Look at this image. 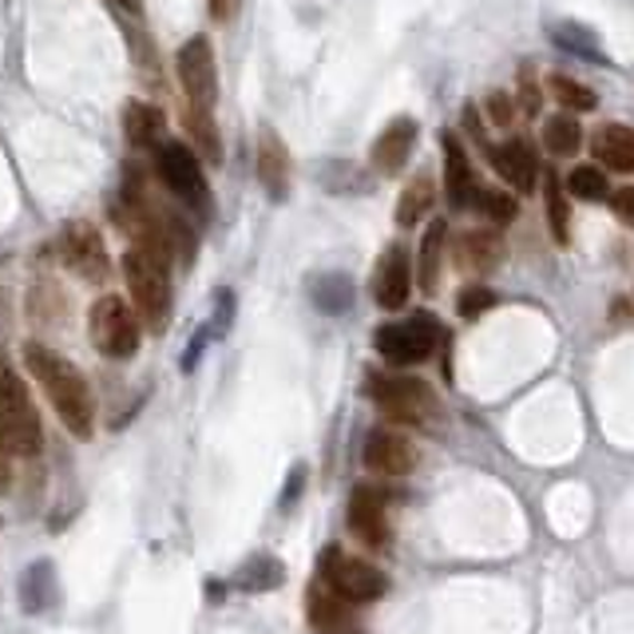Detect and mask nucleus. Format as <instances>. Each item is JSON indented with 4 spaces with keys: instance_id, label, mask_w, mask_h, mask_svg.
Masks as SVG:
<instances>
[{
    "instance_id": "nucleus-1",
    "label": "nucleus",
    "mask_w": 634,
    "mask_h": 634,
    "mask_svg": "<svg viewBox=\"0 0 634 634\" xmlns=\"http://www.w3.org/2000/svg\"><path fill=\"white\" fill-rule=\"evenodd\" d=\"M24 365L28 373L40 380V389L52 400L56 417L63 420V428L76 436V440H88L91 428H96V400H91V385L80 369L56 349L28 341L24 345Z\"/></svg>"
},
{
    "instance_id": "nucleus-2",
    "label": "nucleus",
    "mask_w": 634,
    "mask_h": 634,
    "mask_svg": "<svg viewBox=\"0 0 634 634\" xmlns=\"http://www.w3.org/2000/svg\"><path fill=\"white\" fill-rule=\"evenodd\" d=\"M44 444L40 413L28 397L24 380L0 357V453L4 456H37Z\"/></svg>"
},
{
    "instance_id": "nucleus-3",
    "label": "nucleus",
    "mask_w": 634,
    "mask_h": 634,
    "mask_svg": "<svg viewBox=\"0 0 634 634\" xmlns=\"http://www.w3.org/2000/svg\"><path fill=\"white\" fill-rule=\"evenodd\" d=\"M123 278L131 301H136L139 326H147L151 334H164L167 321H171V266L131 246L123 254Z\"/></svg>"
},
{
    "instance_id": "nucleus-4",
    "label": "nucleus",
    "mask_w": 634,
    "mask_h": 634,
    "mask_svg": "<svg viewBox=\"0 0 634 634\" xmlns=\"http://www.w3.org/2000/svg\"><path fill=\"white\" fill-rule=\"evenodd\" d=\"M155 171L164 179V187L171 190L175 199L190 210L195 218L207 222L210 218V187L207 175H202V159L190 151L182 139H164L155 147Z\"/></svg>"
},
{
    "instance_id": "nucleus-5",
    "label": "nucleus",
    "mask_w": 634,
    "mask_h": 634,
    "mask_svg": "<svg viewBox=\"0 0 634 634\" xmlns=\"http://www.w3.org/2000/svg\"><path fill=\"white\" fill-rule=\"evenodd\" d=\"M365 393L373 397V405L380 408L385 420H397V425H417L425 428L428 420L440 413L433 389L417 377H389V373H373L365 380Z\"/></svg>"
},
{
    "instance_id": "nucleus-6",
    "label": "nucleus",
    "mask_w": 634,
    "mask_h": 634,
    "mask_svg": "<svg viewBox=\"0 0 634 634\" xmlns=\"http://www.w3.org/2000/svg\"><path fill=\"white\" fill-rule=\"evenodd\" d=\"M317 579L329 595H337L341 603H373V598L385 595V571H377L369 559H354V555H345L337 544H329L321 552V563H317Z\"/></svg>"
},
{
    "instance_id": "nucleus-7",
    "label": "nucleus",
    "mask_w": 634,
    "mask_h": 634,
    "mask_svg": "<svg viewBox=\"0 0 634 634\" xmlns=\"http://www.w3.org/2000/svg\"><path fill=\"white\" fill-rule=\"evenodd\" d=\"M444 341L440 334V321L433 314H413L408 321H389V326H380L373 345H377V354L393 365H420L433 357V349Z\"/></svg>"
},
{
    "instance_id": "nucleus-8",
    "label": "nucleus",
    "mask_w": 634,
    "mask_h": 634,
    "mask_svg": "<svg viewBox=\"0 0 634 634\" xmlns=\"http://www.w3.org/2000/svg\"><path fill=\"white\" fill-rule=\"evenodd\" d=\"M88 334L103 357H111V361H127V357L139 349V317L123 298L103 294V298L91 306Z\"/></svg>"
},
{
    "instance_id": "nucleus-9",
    "label": "nucleus",
    "mask_w": 634,
    "mask_h": 634,
    "mask_svg": "<svg viewBox=\"0 0 634 634\" xmlns=\"http://www.w3.org/2000/svg\"><path fill=\"white\" fill-rule=\"evenodd\" d=\"M175 72H179L182 96H187V111L199 116H215L218 103V68H215V48L207 37H190L175 56Z\"/></svg>"
},
{
    "instance_id": "nucleus-10",
    "label": "nucleus",
    "mask_w": 634,
    "mask_h": 634,
    "mask_svg": "<svg viewBox=\"0 0 634 634\" xmlns=\"http://www.w3.org/2000/svg\"><path fill=\"white\" fill-rule=\"evenodd\" d=\"M60 254L83 281H103L111 274L108 246H103L100 230L91 227V222H68L60 235Z\"/></svg>"
},
{
    "instance_id": "nucleus-11",
    "label": "nucleus",
    "mask_w": 634,
    "mask_h": 634,
    "mask_svg": "<svg viewBox=\"0 0 634 634\" xmlns=\"http://www.w3.org/2000/svg\"><path fill=\"white\" fill-rule=\"evenodd\" d=\"M349 532L369 547L389 544V496L373 484H361L349 496Z\"/></svg>"
},
{
    "instance_id": "nucleus-12",
    "label": "nucleus",
    "mask_w": 634,
    "mask_h": 634,
    "mask_svg": "<svg viewBox=\"0 0 634 634\" xmlns=\"http://www.w3.org/2000/svg\"><path fill=\"white\" fill-rule=\"evenodd\" d=\"M408 290H413V258L400 242H393L380 254L377 274H373V298L380 309H405Z\"/></svg>"
},
{
    "instance_id": "nucleus-13",
    "label": "nucleus",
    "mask_w": 634,
    "mask_h": 634,
    "mask_svg": "<svg viewBox=\"0 0 634 634\" xmlns=\"http://www.w3.org/2000/svg\"><path fill=\"white\" fill-rule=\"evenodd\" d=\"M365 468L377 476H408L417 468V448L393 428H373L365 436Z\"/></svg>"
},
{
    "instance_id": "nucleus-14",
    "label": "nucleus",
    "mask_w": 634,
    "mask_h": 634,
    "mask_svg": "<svg viewBox=\"0 0 634 634\" xmlns=\"http://www.w3.org/2000/svg\"><path fill=\"white\" fill-rule=\"evenodd\" d=\"M417 136H420V123L413 116H397L385 131L377 136V143H373L369 159L373 167H377L380 175H397L405 171L408 155H413V147H417Z\"/></svg>"
},
{
    "instance_id": "nucleus-15",
    "label": "nucleus",
    "mask_w": 634,
    "mask_h": 634,
    "mask_svg": "<svg viewBox=\"0 0 634 634\" xmlns=\"http://www.w3.org/2000/svg\"><path fill=\"white\" fill-rule=\"evenodd\" d=\"M492 159V167H496V175L507 182L512 190H535V179H539V159H535V151L524 143V139H507V143L499 147H484Z\"/></svg>"
},
{
    "instance_id": "nucleus-16",
    "label": "nucleus",
    "mask_w": 634,
    "mask_h": 634,
    "mask_svg": "<svg viewBox=\"0 0 634 634\" xmlns=\"http://www.w3.org/2000/svg\"><path fill=\"white\" fill-rule=\"evenodd\" d=\"M440 147H444V195H448V202H453L456 210L472 207V195H476V175H472L468 151H464V143L453 136V131H444Z\"/></svg>"
},
{
    "instance_id": "nucleus-17",
    "label": "nucleus",
    "mask_w": 634,
    "mask_h": 634,
    "mask_svg": "<svg viewBox=\"0 0 634 634\" xmlns=\"http://www.w3.org/2000/svg\"><path fill=\"white\" fill-rule=\"evenodd\" d=\"M258 179H262L266 195L274 202H281L290 195V151H286V143L274 131L258 136Z\"/></svg>"
},
{
    "instance_id": "nucleus-18",
    "label": "nucleus",
    "mask_w": 634,
    "mask_h": 634,
    "mask_svg": "<svg viewBox=\"0 0 634 634\" xmlns=\"http://www.w3.org/2000/svg\"><path fill=\"white\" fill-rule=\"evenodd\" d=\"M591 155L607 171L634 175V127L626 123H603L591 139Z\"/></svg>"
},
{
    "instance_id": "nucleus-19",
    "label": "nucleus",
    "mask_w": 634,
    "mask_h": 634,
    "mask_svg": "<svg viewBox=\"0 0 634 634\" xmlns=\"http://www.w3.org/2000/svg\"><path fill=\"white\" fill-rule=\"evenodd\" d=\"M499 258H504V242H499L496 230H464V235L456 238V262H460L464 270L488 274L499 266Z\"/></svg>"
},
{
    "instance_id": "nucleus-20",
    "label": "nucleus",
    "mask_w": 634,
    "mask_h": 634,
    "mask_svg": "<svg viewBox=\"0 0 634 634\" xmlns=\"http://www.w3.org/2000/svg\"><path fill=\"white\" fill-rule=\"evenodd\" d=\"M552 44L559 48L563 56H575V60L583 63H611L603 44H598V32L579 24V20H559V24H552Z\"/></svg>"
},
{
    "instance_id": "nucleus-21",
    "label": "nucleus",
    "mask_w": 634,
    "mask_h": 634,
    "mask_svg": "<svg viewBox=\"0 0 634 634\" xmlns=\"http://www.w3.org/2000/svg\"><path fill=\"white\" fill-rule=\"evenodd\" d=\"M123 131H127V143L139 147V151H151V147L164 143V131H167V119L164 111L155 108L147 100L127 103L123 111Z\"/></svg>"
},
{
    "instance_id": "nucleus-22",
    "label": "nucleus",
    "mask_w": 634,
    "mask_h": 634,
    "mask_svg": "<svg viewBox=\"0 0 634 634\" xmlns=\"http://www.w3.org/2000/svg\"><path fill=\"white\" fill-rule=\"evenodd\" d=\"M56 603V567L48 559H37L20 575V607L24 615H44Z\"/></svg>"
},
{
    "instance_id": "nucleus-23",
    "label": "nucleus",
    "mask_w": 634,
    "mask_h": 634,
    "mask_svg": "<svg viewBox=\"0 0 634 634\" xmlns=\"http://www.w3.org/2000/svg\"><path fill=\"white\" fill-rule=\"evenodd\" d=\"M354 298H357V290H354V278H349V274H337V270L317 274L314 286H309V301L329 317L349 314V309H354Z\"/></svg>"
},
{
    "instance_id": "nucleus-24",
    "label": "nucleus",
    "mask_w": 634,
    "mask_h": 634,
    "mask_svg": "<svg viewBox=\"0 0 634 634\" xmlns=\"http://www.w3.org/2000/svg\"><path fill=\"white\" fill-rule=\"evenodd\" d=\"M306 615L317 631H326V634L349 631V626H354V611H349V603H341L337 595H329L326 587H314L306 595Z\"/></svg>"
},
{
    "instance_id": "nucleus-25",
    "label": "nucleus",
    "mask_w": 634,
    "mask_h": 634,
    "mask_svg": "<svg viewBox=\"0 0 634 634\" xmlns=\"http://www.w3.org/2000/svg\"><path fill=\"white\" fill-rule=\"evenodd\" d=\"M444 242H448V222H440V218H436L433 227L425 230V238H420V254H417V281H420V290H425V294H433L436 281H440Z\"/></svg>"
},
{
    "instance_id": "nucleus-26",
    "label": "nucleus",
    "mask_w": 634,
    "mask_h": 634,
    "mask_svg": "<svg viewBox=\"0 0 634 634\" xmlns=\"http://www.w3.org/2000/svg\"><path fill=\"white\" fill-rule=\"evenodd\" d=\"M281 583H286V567H281V559H274V555L266 552L250 555V559L235 571V587L242 591H274L281 587Z\"/></svg>"
},
{
    "instance_id": "nucleus-27",
    "label": "nucleus",
    "mask_w": 634,
    "mask_h": 634,
    "mask_svg": "<svg viewBox=\"0 0 634 634\" xmlns=\"http://www.w3.org/2000/svg\"><path fill=\"white\" fill-rule=\"evenodd\" d=\"M182 127L190 136V151L207 159V164H222V139H218L215 116H199V111H182Z\"/></svg>"
},
{
    "instance_id": "nucleus-28",
    "label": "nucleus",
    "mask_w": 634,
    "mask_h": 634,
    "mask_svg": "<svg viewBox=\"0 0 634 634\" xmlns=\"http://www.w3.org/2000/svg\"><path fill=\"white\" fill-rule=\"evenodd\" d=\"M436 202V187L428 175H417V179L408 182L405 190H400V202H397V227H417L420 218L433 210Z\"/></svg>"
},
{
    "instance_id": "nucleus-29",
    "label": "nucleus",
    "mask_w": 634,
    "mask_h": 634,
    "mask_svg": "<svg viewBox=\"0 0 634 634\" xmlns=\"http://www.w3.org/2000/svg\"><path fill=\"white\" fill-rule=\"evenodd\" d=\"M544 147L559 159H571V155L583 147V127L575 116H552L544 123Z\"/></svg>"
},
{
    "instance_id": "nucleus-30",
    "label": "nucleus",
    "mask_w": 634,
    "mask_h": 634,
    "mask_svg": "<svg viewBox=\"0 0 634 634\" xmlns=\"http://www.w3.org/2000/svg\"><path fill=\"white\" fill-rule=\"evenodd\" d=\"M472 207L481 210L488 222H499V227H504V222H512V218H516V210H519L516 199H512L507 190H496V187H476V195H472Z\"/></svg>"
},
{
    "instance_id": "nucleus-31",
    "label": "nucleus",
    "mask_w": 634,
    "mask_h": 634,
    "mask_svg": "<svg viewBox=\"0 0 634 634\" xmlns=\"http://www.w3.org/2000/svg\"><path fill=\"white\" fill-rule=\"evenodd\" d=\"M547 88H552V96L555 100L567 108V116L571 111H591L598 103V96L587 88V83H579V80H571V76H552L547 80Z\"/></svg>"
},
{
    "instance_id": "nucleus-32",
    "label": "nucleus",
    "mask_w": 634,
    "mask_h": 634,
    "mask_svg": "<svg viewBox=\"0 0 634 634\" xmlns=\"http://www.w3.org/2000/svg\"><path fill=\"white\" fill-rule=\"evenodd\" d=\"M567 190L583 202H603L611 195L607 175L598 171V167H575V171L567 175Z\"/></svg>"
},
{
    "instance_id": "nucleus-33",
    "label": "nucleus",
    "mask_w": 634,
    "mask_h": 634,
    "mask_svg": "<svg viewBox=\"0 0 634 634\" xmlns=\"http://www.w3.org/2000/svg\"><path fill=\"white\" fill-rule=\"evenodd\" d=\"M544 187H547V215H552V235H555V242H567V199H563V187H559V179L555 175H547L544 179Z\"/></svg>"
},
{
    "instance_id": "nucleus-34",
    "label": "nucleus",
    "mask_w": 634,
    "mask_h": 634,
    "mask_svg": "<svg viewBox=\"0 0 634 634\" xmlns=\"http://www.w3.org/2000/svg\"><path fill=\"white\" fill-rule=\"evenodd\" d=\"M492 306H496V294H492L488 286H464L460 298H456V314L460 317H481L488 314Z\"/></svg>"
},
{
    "instance_id": "nucleus-35",
    "label": "nucleus",
    "mask_w": 634,
    "mask_h": 634,
    "mask_svg": "<svg viewBox=\"0 0 634 634\" xmlns=\"http://www.w3.org/2000/svg\"><path fill=\"white\" fill-rule=\"evenodd\" d=\"M488 116L496 127H512V119H516V100H512L507 91H488Z\"/></svg>"
},
{
    "instance_id": "nucleus-36",
    "label": "nucleus",
    "mask_w": 634,
    "mask_h": 634,
    "mask_svg": "<svg viewBox=\"0 0 634 634\" xmlns=\"http://www.w3.org/2000/svg\"><path fill=\"white\" fill-rule=\"evenodd\" d=\"M230 317H235V294L218 290V314H215V334L222 337L230 329Z\"/></svg>"
},
{
    "instance_id": "nucleus-37",
    "label": "nucleus",
    "mask_w": 634,
    "mask_h": 634,
    "mask_svg": "<svg viewBox=\"0 0 634 634\" xmlns=\"http://www.w3.org/2000/svg\"><path fill=\"white\" fill-rule=\"evenodd\" d=\"M611 207H615V215L623 218V222H631L634 227V187H623L611 195Z\"/></svg>"
},
{
    "instance_id": "nucleus-38",
    "label": "nucleus",
    "mask_w": 634,
    "mask_h": 634,
    "mask_svg": "<svg viewBox=\"0 0 634 634\" xmlns=\"http://www.w3.org/2000/svg\"><path fill=\"white\" fill-rule=\"evenodd\" d=\"M301 481H306V468H301V464H298V468L290 472V484H286V496H281V507H290L294 499H298V492H301Z\"/></svg>"
},
{
    "instance_id": "nucleus-39",
    "label": "nucleus",
    "mask_w": 634,
    "mask_h": 634,
    "mask_svg": "<svg viewBox=\"0 0 634 634\" xmlns=\"http://www.w3.org/2000/svg\"><path fill=\"white\" fill-rule=\"evenodd\" d=\"M207 9L215 20H235L238 12V0H207Z\"/></svg>"
},
{
    "instance_id": "nucleus-40",
    "label": "nucleus",
    "mask_w": 634,
    "mask_h": 634,
    "mask_svg": "<svg viewBox=\"0 0 634 634\" xmlns=\"http://www.w3.org/2000/svg\"><path fill=\"white\" fill-rule=\"evenodd\" d=\"M9 484H12V464L9 456L0 453V492H9Z\"/></svg>"
},
{
    "instance_id": "nucleus-41",
    "label": "nucleus",
    "mask_w": 634,
    "mask_h": 634,
    "mask_svg": "<svg viewBox=\"0 0 634 634\" xmlns=\"http://www.w3.org/2000/svg\"><path fill=\"white\" fill-rule=\"evenodd\" d=\"M116 4H127V9H136V0H116Z\"/></svg>"
},
{
    "instance_id": "nucleus-42",
    "label": "nucleus",
    "mask_w": 634,
    "mask_h": 634,
    "mask_svg": "<svg viewBox=\"0 0 634 634\" xmlns=\"http://www.w3.org/2000/svg\"><path fill=\"white\" fill-rule=\"evenodd\" d=\"M337 634H361V631H354V626H349V631H337Z\"/></svg>"
}]
</instances>
